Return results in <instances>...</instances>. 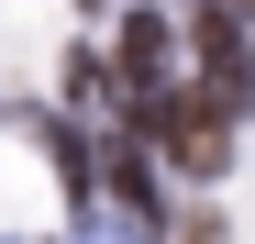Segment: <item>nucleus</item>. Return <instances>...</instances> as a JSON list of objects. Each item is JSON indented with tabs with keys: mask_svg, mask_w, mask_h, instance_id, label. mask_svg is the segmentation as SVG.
Returning <instances> with one entry per match:
<instances>
[{
	"mask_svg": "<svg viewBox=\"0 0 255 244\" xmlns=\"http://www.w3.org/2000/svg\"><path fill=\"white\" fill-rule=\"evenodd\" d=\"M222 11H233V22H255V0H222Z\"/></svg>",
	"mask_w": 255,
	"mask_h": 244,
	"instance_id": "3",
	"label": "nucleus"
},
{
	"mask_svg": "<svg viewBox=\"0 0 255 244\" xmlns=\"http://www.w3.org/2000/svg\"><path fill=\"white\" fill-rule=\"evenodd\" d=\"M111 78H122V100H166V89H189L178 78V11H133L122 22V56H111Z\"/></svg>",
	"mask_w": 255,
	"mask_h": 244,
	"instance_id": "2",
	"label": "nucleus"
},
{
	"mask_svg": "<svg viewBox=\"0 0 255 244\" xmlns=\"http://www.w3.org/2000/svg\"><path fill=\"white\" fill-rule=\"evenodd\" d=\"M144 155H166L178 178H222L233 167V122L200 89H166V100H144Z\"/></svg>",
	"mask_w": 255,
	"mask_h": 244,
	"instance_id": "1",
	"label": "nucleus"
}]
</instances>
